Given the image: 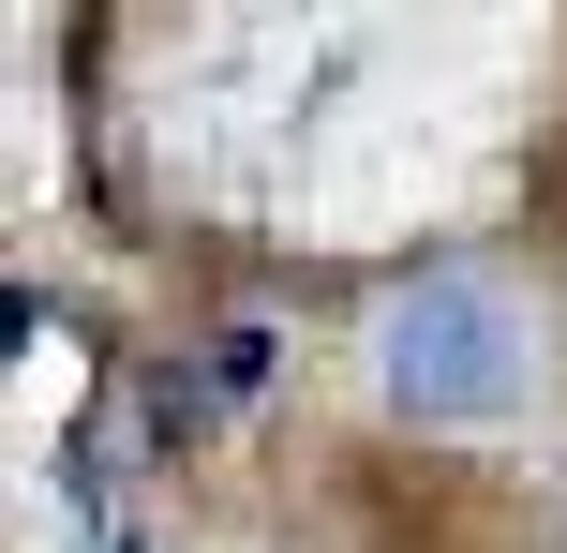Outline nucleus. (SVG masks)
<instances>
[{"label": "nucleus", "instance_id": "obj_1", "mask_svg": "<svg viewBox=\"0 0 567 553\" xmlns=\"http://www.w3.org/2000/svg\"><path fill=\"white\" fill-rule=\"evenodd\" d=\"M373 389H389L403 419H508L523 404V315H508V285H478V269L389 285V315H373Z\"/></svg>", "mask_w": 567, "mask_h": 553}]
</instances>
